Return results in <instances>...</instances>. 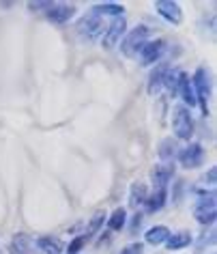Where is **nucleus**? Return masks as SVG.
<instances>
[{"mask_svg":"<svg viewBox=\"0 0 217 254\" xmlns=\"http://www.w3.org/2000/svg\"><path fill=\"white\" fill-rule=\"evenodd\" d=\"M125 222H127V211L123 207H118V209H114L112 215L108 218V228H110V231H120V228L125 226Z\"/></svg>","mask_w":217,"mask_h":254,"instance_id":"obj_20","label":"nucleus"},{"mask_svg":"<svg viewBox=\"0 0 217 254\" xmlns=\"http://www.w3.org/2000/svg\"><path fill=\"white\" fill-rule=\"evenodd\" d=\"M172 177V166H168V164H159V166H155V170H153V183H155V190H162L168 186Z\"/></svg>","mask_w":217,"mask_h":254,"instance_id":"obj_15","label":"nucleus"},{"mask_svg":"<svg viewBox=\"0 0 217 254\" xmlns=\"http://www.w3.org/2000/svg\"><path fill=\"white\" fill-rule=\"evenodd\" d=\"M176 160L181 162V166H185V168H198L202 164V160H204L202 144H198V142L187 144V147L181 149L176 153Z\"/></svg>","mask_w":217,"mask_h":254,"instance_id":"obj_4","label":"nucleus"},{"mask_svg":"<svg viewBox=\"0 0 217 254\" xmlns=\"http://www.w3.org/2000/svg\"><path fill=\"white\" fill-rule=\"evenodd\" d=\"M125 30H127V22L123 20V17L114 20L110 26L106 28L104 37H101V46H104L106 50H112L114 46H118V43H120V37L125 35Z\"/></svg>","mask_w":217,"mask_h":254,"instance_id":"obj_5","label":"nucleus"},{"mask_svg":"<svg viewBox=\"0 0 217 254\" xmlns=\"http://www.w3.org/2000/svg\"><path fill=\"white\" fill-rule=\"evenodd\" d=\"M170 235H172V233H170L168 226L159 224V226H153V228H149V231H146L144 241H146V244H151V246H162V244H165V239H168Z\"/></svg>","mask_w":217,"mask_h":254,"instance_id":"obj_12","label":"nucleus"},{"mask_svg":"<svg viewBox=\"0 0 217 254\" xmlns=\"http://www.w3.org/2000/svg\"><path fill=\"white\" fill-rule=\"evenodd\" d=\"M46 15H48V20L52 24H67L75 15V7H73V4L52 2V4H50V9L46 11Z\"/></svg>","mask_w":217,"mask_h":254,"instance_id":"obj_10","label":"nucleus"},{"mask_svg":"<svg viewBox=\"0 0 217 254\" xmlns=\"http://www.w3.org/2000/svg\"><path fill=\"white\" fill-rule=\"evenodd\" d=\"M215 175H217V168L213 166V168L209 170V177H204V181L209 179V186H215Z\"/></svg>","mask_w":217,"mask_h":254,"instance_id":"obj_25","label":"nucleus"},{"mask_svg":"<svg viewBox=\"0 0 217 254\" xmlns=\"http://www.w3.org/2000/svg\"><path fill=\"white\" fill-rule=\"evenodd\" d=\"M172 131L181 140H189L194 136V119L189 114V108H185V106L174 108V114H172Z\"/></svg>","mask_w":217,"mask_h":254,"instance_id":"obj_1","label":"nucleus"},{"mask_svg":"<svg viewBox=\"0 0 217 254\" xmlns=\"http://www.w3.org/2000/svg\"><path fill=\"white\" fill-rule=\"evenodd\" d=\"M168 65H157L155 67V71L151 73V78H149V93L151 95H155L162 91V86L165 84V75H168Z\"/></svg>","mask_w":217,"mask_h":254,"instance_id":"obj_13","label":"nucleus"},{"mask_svg":"<svg viewBox=\"0 0 217 254\" xmlns=\"http://www.w3.org/2000/svg\"><path fill=\"white\" fill-rule=\"evenodd\" d=\"M163 48H165V41L157 39V41H146L142 48H140V61L142 65H155V63L162 59L163 54Z\"/></svg>","mask_w":217,"mask_h":254,"instance_id":"obj_8","label":"nucleus"},{"mask_svg":"<svg viewBox=\"0 0 217 254\" xmlns=\"http://www.w3.org/2000/svg\"><path fill=\"white\" fill-rule=\"evenodd\" d=\"M78 33L82 37H86L88 41H93V39H97V37L104 33V22H101L95 13L93 15H84L78 22Z\"/></svg>","mask_w":217,"mask_h":254,"instance_id":"obj_6","label":"nucleus"},{"mask_svg":"<svg viewBox=\"0 0 217 254\" xmlns=\"http://www.w3.org/2000/svg\"><path fill=\"white\" fill-rule=\"evenodd\" d=\"M155 11L163 17L165 22H170V24H181V20H183L181 7H178L176 2H172V0H157V2H155Z\"/></svg>","mask_w":217,"mask_h":254,"instance_id":"obj_9","label":"nucleus"},{"mask_svg":"<svg viewBox=\"0 0 217 254\" xmlns=\"http://www.w3.org/2000/svg\"><path fill=\"white\" fill-rule=\"evenodd\" d=\"M189 244H191V235L189 233H176V235H170V237L165 239L168 250H178V248H185Z\"/></svg>","mask_w":217,"mask_h":254,"instance_id":"obj_21","label":"nucleus"},{"mask_svg":"<svg viewBox=\"0 0 217 254\" xmlns=\"http://www.w3.org/2000/svg\"><path fill=\"white\" fill-rule=\"evenodd\" d=\"M37 248L46 254H60L62 252V241L58 237H52V235H46V237L37 239Z\"/></svg>","mask_w":217,"mask_h":254,"instance_id":"obj_14","label":"nucleus"},{"mask_svg":"<svg viewBox=\"0 0 217 254\" xmlns=\"http://www.w3.org/2000/svg\"><path fill=\"white\" fill-rule=\"evenodd\" d=\"M194 215L200 224H213L215 222V196L213 198H202L194 209Z\"/></svg>","mask_w":217,"mask_h":254,"instance_id":"obj_11","label":"nucleus"},{"mask_svg":"<svg viewBox=\"0 0 217 254\" xmlns=\"http://www.w3.org/2000/svg\"><path fill=\"white\" fill-rule=\"evenodd\" d=\"M146 186L144 183H133L131 190H129V205L131 207H138V205H142V202L146 200Z\"/></svg>","mask_w":217,"mask_h":254,"instance_id":"obj_18","label":"nucleus"},{"mask_svg":"<svg viewBox=\"0 0 217 254\" xmlns=\"http://www.w3.org/2000/svg\"><path fill=\"white\" fill-rule=\"evenodd\" d=\"M144 252V246L142 244H129L127 248H123L120 254H142Z\"/></svg>","mask_w":217,"mask_h":254,"instance_id":"obj_24","label":"nucleus"},{"mask_svg":"<svg viewBox=\"0 0 217 254\" xmlns=\"http://www.w3.org/2000/svg\"><path fill=\"white\" fill-rule=\"evenodd\" d=\"M84 244H86V241H84V237L80 235L78 239H73L71 244H69V250H67V252H69V254H78V252H80V248L84 246Z\"/></svg>","mask_w":217,"mask_h":254,"instance_id":"obj_23","label":"nucleus"},{"mask_svg":"<svg viewBox=\"0 0 217 254\" xmlns=\"http://www.w3.org/2000/svg\"><path fill=\"white\" fill-rule=\"evenodd\" d=\"M165 198H168V192H165V188L162 190H155V194H151V196H146V209L149 211H159L163 205H165Z\"/></svg>","mask_w":217,"mask_h":254,"instance_id":"obj_16","label":"nucleus"},{"mask_svg":"<svg viewBox=\"0 0 217 254\" xmlns=\"http://www.w3.org/2000/svg\"><path fill=\"white\" fill-rule=\"evenodd\" d=\"M191 86H194L196 93V104H200L202 114L207 117L209 114V97H211V82H209V73L207 69H196L194 78H191Z\"/></svg>","mask_w":217,"mask_h":254,"instance_id":"obj_2","label":"nucleus"},{"mask_svg":"<svg viewBox=\"0 0 217 254\" xmlns=\"http://www.w3.org/2000/svg\"><path fill=\"white\" fill-rule=\"evenodd\" d=\"M174 93L185 101V108H194L196 104V93H194V86H191V78L187 73L178 71V78H176V88Z\"/></svg>","mask_w":217,"mask_h":254,"instance_id":"obj_7","label":"nucleus"},{"mask_svg":"<svg viewBox=\"0 0 217 254\" xmlns=\"http://www.w3.org/2000/svg\"><path fill=\"white\" fill-rule=\"evenodd\" d=\"M176 155V144L172 138H165V140H162V144H159V157H162L163 162H172Z\"/></svg>","mask_w":217,"mask_h":254,"instance_id":"obj_22","label":"nucleus"},{"mask_svg":"<svg viewBox=\"0 0 217 254\" xmlns=\"http://www.w3.org/2000/svg\"><path fill=\"white\" fill-rule=\"evenodd\" d=\"M106 218H108V215H106V211H97V213L93 215V218H91V222H88V228H86V233L82 235V237H84V241H88V239H91L95 233L99 231L101 226H104Z\"/></svg>","mask_w":217,"mask_h":254,"instance_id":"obj_17","label":"nucleus"},{"mask_svg":"<svg viewBox=\"0 0 217 254\" xmlns=\"http://www.w3.org/2000/svg\"><path fill=\"white\" fill-rule=\"evenodd\" d=\"M149 35H151L149 26H138V28H133L131 33L125 37V41H123V46H120V50H123L127 56H138L140 48H142L144 43H146Z\"/></svg>","mask_w":217,"mask_h":254,"instance_id":"obj_3","label":"nucleus"},{"mask_svg":"<svg viewBox=\"0 0 217 254\" xmlns=\"http://www.w3.org/2000/svg\"><path fill=\"white\" fill-rule=\"evenodd\" d=\"M95 15H120L125 11L123 4H116V2H104V4H95L93 7Z\"/></svg>","mask_w":217,"mask_h":254,"instance_id":"obj_19","label":"nucleus"}]
</instances>
